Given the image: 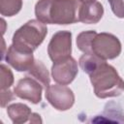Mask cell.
Masks as SVG:
<instances>
[{
  "label": "cell",
  "instance_id": "cell-1",
  "mask_svg": "<svg viewBox=\"0 0 124 124\" xmlns=\"http://www.w3.org/2000/svg\"><path fill=\"white\" fill-rule=\"evenodd\" d=\"M80 5L79 0H39L35 15L45 24H72L78 21Z\"/></svg>",
  "mask_w": 124,
  "mask_h": 124
},
{
  "label": "cell",
  "instance_id": "cell-2",
  "mask_svg": "<svg viewBox=\"0 0 124 124\" xmlns=\"http://www.w3.org/2000/svg\"><path fill=\"white\" fill-rule=\"evenodd\" d=\"M88 76L98 98L116 97L124 91V80L114 67L108 64L106 60H102L88 73Z\"/></svg>",
  "mask_w": 124,
  "mask_h": 124
},
{
  "label": "cell",
  "instance_id": "cell-3",
  "mask_svg": "<svg viewBox=\"0 0 124 124\" xmlns=\"http://www.w3.org/2000/svg\"><path fill=\"white\" fill-rule=\"evenodd\" d=\"M46 34L47 28L45 23L38 19H31L15 32L13 44L34 51L43 43Z\"/></svg>",
  "mask_w": 124,
  "mask_h": 124
},
{
  "label": "cell",
  "instance_id": "cell-4",
  "mask_svg": "<svg viewBox=\"0 0 124 124\" xmlns=\"http://www.w3.org/2000/svg\"><path fill=\"white\" fill-rule=\"evenodd\" d=\"M121 52V43L119 39L110 33H96L92 38L89 53L104 60L114 59Z\"/></svg>",
  "mask_w": 124,
  "mask_h": 124
},
{
  "label": "cell",
  "instance_id": "cell-5",
  "mask_svg": "<svg viewBox=\"0 0 124 124\" xmlns=\"http://www.w3.org/2000/svg\"><path fill=\"white\" fill-rule=\"evenodd\" d=\"M72 51V33L61 30L56 32L47 46V53L51 61L57 62L71 56Z\"/></svg>",
  "mask_w": 124,
  "mask_h": 124
},
{
  "label": "cell",
  "instance_id": "cell-6",
  "mask_svg": "<svg viewBox=\"0 0 124 124\" xmlns=\"http://www.w3.org/2000/svg\"><path fill=\"white\" fill-rule=\"evenodd\" d=\"M46 98L57 110L70 109L75 103V95L72 89L62 84H53L46 88Z\"/></svg>",
  "mask_w": 124,
  "mask_h": 124
},
{
  "label": "cell",
  "instance_id": "cell-7",
  "mask_svg": "<svg viewBox=\"0 0 124 124\" xmlns=\"http://www.w3.org/2000/svg\"><path fill=\"white\" fill-rule=\"evenodd\" d=\"M5 60L18 72L28 71L35 61L32 50L14 44L9 46L6 52Z\"/></svg>",
  "mask_w": 124,
  "mask_h": 124
},
{
  "label": "cell",
  "instance_id": "cell-8",
  "mask_svg": "<svg viewBox=\"0 0 124 124\" xmlns=\"http://www.w3.org/2000/svg\"><path fill=\"white\" fill-rule=\"evenodd\" d=\"M78 63L72 56L54 62L51 67V76L55 82L62 85L70 84L78 75Z\"/></svg>",
  "mask_w": 124,
  "mask_h": 124
},
{
  "label": "cell",
  "instance_id": "cell-9",
  "mask_svg": "<svg viewBox=\"0 0 124 124\" xmlns=\"http://www.w3.org/2000/svg\"><path fill=\"white\" fill-rule=\"evenodd\" d=\"M43 85L31 77H25L18 80L15 86L14 93L16 97L27 100L32 104H38L42 101Z\"/></svg>",
  "mask_w": 124,
  "mask_h": 124
},
{
  "label": "cell",
  "instance_id": "cell-10",
  "mask_svg": "<svg viewBox=\"0 0 124 124\" xmlns=\"http://www.w3.org/2000/svg\"><path fill=\"white\" fill-rule=\"evenodd\" d=\"M103 14L104 8L100 2L81 3L78 11V21L86 24H94L102 18Z\"/></svg>",
  "mask_w": 124,
  "mask_h": 124
},
{
  "label": "cell",
  "instance_id": "cell-11",
  "mask_svg": "<svg viewBox=\"0 0 124 124\" xmlns=\"http://www.w3.org/2000/svg\"><path fill=\"white\" fill-rule=\"evenodd\" d=\"M7 113L13 123L20 124L27 121L30 122L33 112L28 106L21 103H15L7 108Z\"/></svg>",
  "mask_w": 124,
  "mask_h": 124
},
{
  "label": "cell",
  "instance_id": "cell-12",
  "mask_svg": "<svg viewBox=\"0 0 124 124\" xmlns=\"http://www.w3.org/2000/svg\"><path fill=\"white\" fill-rule=\"evenodd\" d=\"M27 72H28V76L29 77H31V78H35L36 80H38L46 88L50 85L49 84L50 78H49L48 71H47L46 67L44 65V63L42 61L35 60L33 65L31 66V68Z\"/></svg>",
  "mask_w": 124,
  "mask_h": 124
},
{
  "label": "cell",
  "instance_id": "cell-13",
  "mask_svg": "<svg viewBox=\"0 0 124 124\" xmlns=\"http://www.w3.org/2000/svg\"><path fill=\"white\" fill-rule=\"evenodd\" d=\"M22 7V0H0V13L4 16L16 15Z\"/></svg>",
  "mask_w": 124,
  "mask_h": 124
},
{
  "label": "cell",
  "instance_id": "cell-14",
  "mask_svg": "<svg viewBox=\"0 0 124 124\" xmlns=\"http://www.w3.org/2000/svg\"><path fill=\"white\" fill-rule=\"evenodd\" d=\"M97 32L94 30H89V31H83L79 33L77 37V46L80 51L83 53H89V48H90V44L92 41V38Z\"/></svg>",
  "mask_w": 124,
  "mask_h": 124
},
{
  "label": "cell",
  "instance_id": "cell-15",
  "mask_svg": "<svg viewBox=\"0 0 124 124\" xmlns=\"http://www.w3.org/2000/svg\"><path fill=\"white\" fill-rule=\"evenodd\" d=\"M14 83V75L10 68L1 64L0 66V87L1 90L9 89Z\"/></svg>",
  "mask_w": 124,
  "mask_h": 124
},
{
  "label": "cell",
  "instance_id": "cell-16",
  "mask_svg": "<svg viewBox=\"0 0 124 124\" xmlns=\"http://www.w3.org/2000/svg\"><path fill=\"white\" fill-rule=\"evenodd\" d=\"M112 13L119 18L124 17V0H108Z\"/></svg>",
  "mask_w": 124,
  "mask_h": 124
},
{
  "label": "cell",
  "instance_id": "cell-17",
  "mask_svg": "<svg viewBox=\"0 0 124 124\" xmlns=\"http://www.w3.org/2000/svg\"><path fill=\"white\" fill-rule=\"evenodd\" d=\"M15 97H16V95H14V93L10 89L1 90V107L4 108L8 103L13 101L15 99Z\"/></svg>",
  "mask_w": 124,
  "mask_h": 124
},
{
  "label": "cell",
  "instance_id": "cell-18",
  "mask_svg": "<svg viewBox=\"0 0 124 124\" xmlns=\"http://www.w3.org/2000/svg\"><path fill=\"white\" fill-rule=\"evenodd\" d=\"M30 122L31 123H38V122H42V119L40 117V115L38 113H32V116H31V119H30Z\"/></svg>",
  "mask_w": 124,
  "mask_h": 124
},
{
  "label": "cell",
  "instance_id": "cell-19",
  "mask_svg": "<svg viewBox=\"0 0 124 124\" xmlns=\"http://www.w3.org/2000/svg\"><path fill=\"white\" fill-rule=\"evenodd\" d=\"M81 3H89V2H95L97 0H79Z\"/></svg>",
  "mask_w": 124,
  "mask_h": 124
},
{
  "label": "cell",
  "instance_id": "cell-20",
  "mask_svg": "<svg viewBox=\"0 0 124 124\" xmlns=\"http://www.w3.org/2000/svg\"><path fill=\"white\" fill-rule=\"evenodd\" d=\"M123 121H124V118H123Z\"/></svg>",
  "mask_w": 124,
  "mask_h": 124
}]
</instances>
